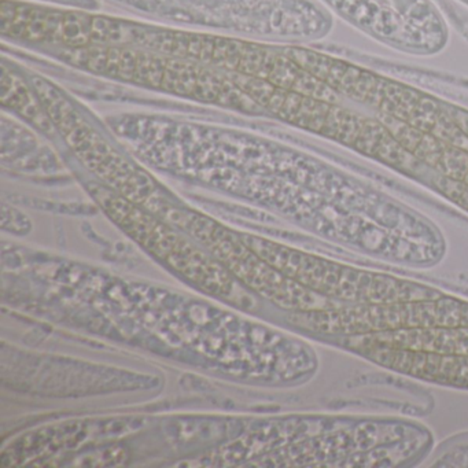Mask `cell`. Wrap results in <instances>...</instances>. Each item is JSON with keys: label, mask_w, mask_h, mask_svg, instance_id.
Wrapping results in <instances>:
<instances>
[{"label": "cell", "mask_w": 468, "mask_h": 468, "mask_svg": "<svg viewBox=\"0 0 468 468\" xmlns=\"http://www.w3.org/2000/svg\"><path fill=\"white\" fill-rule=\"evenodd\" d=\"M441 109L437 102L430 98L422 96L419 103L416 105L414 113L408 118V124L418 128L422 132H429L436 125Z\"/></svg>", "instance_id": "cell-3"}, {"label": "cell", "mask_w": 468, "mask_h": 468, "mask_svg": "<svg viewBox=\"0 0 468 468\" xmlns=\"http://www.w3.org/2000/svg\"><path fill=\"white\" fill-rule=\"evenodd\" d=\"M466 135H467V138H468V134H466Z\"/></svg>", "instance_id": "cell-5"}, {"label": "cell", "mask_w": 468, "mask_h": 468, "mask_svg": "<svg viewBox=\"0 0 468 468\" xmlns=\"http://www.w3.org/2000/svg\"><path fill=\"white\" fill-rule=\"evenodd\" d=\"M386 131L387 129L382 124H379L376 121L367 120V121H364L363 129H361L360 136H359L357 142L354 143V146L357 147L359 151L368 154V156H372L375 149L381 143L383 135L386 134Z\"/></svg>", "instance_id": "cell-4"}, {"label": "cell", "mask_w": 468, "mask_h": 468, "mask_svg": "<svg viewBox=\"0 0 468 468\" xmlns=\"http://www.w3.org/2000/svg\"><path fill=\"white\" fill-rule=\"evenodd\" d=\"M186 224L240 284L279 308L294 312L313 309L310 294L254 251L242 240V235L233 234L204 217L189 219Z\"/></svg>", "instance_id": "cell-2"}, {"label": "cell", "mask_w": 468, "mask_h": 468, "mask_svg": "<svg viewBox=\"0 0 468 468\" xmlns=\"http://www.w3.org/2000/svg\"><path fill=\"white\" fill-rule=\"evenodd\" d=\"M96 200L128 234L195 286L223 299L250 304V295L217 259L113 194L99 190Z\"/></svg>", "instance_id": "cell-1"}]
</instances>
